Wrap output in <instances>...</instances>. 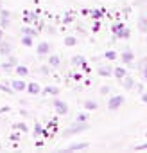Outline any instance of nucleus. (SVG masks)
Masks as SVG:
<instances>
[{"label":"nucleus","instance_id":"nucleus-1","mask_svg":"<svg viewBox=\"0 0 147 153\" xmlns=\"http://www.w3.org/2000/svg\"><path fill=\"white\" fill-rule=\"evenodd\" d=\"M124 103V96H113L111 99H110V103H108V108L111 110V112H115V110H118V106Z\"/></svg>","mask_w":147,"mask_h":153},{"label":"nucleus","instance_id":"nucleus-2","mask_svg":"<svg viewBox=\"0 0 147 153\" xmlns=\"http://www.w3.org/2000/svg\"><path fill=\"white\" fill-rule=\"evenodd\" d=\"M88 128H90L88 123H85V121H77L76 126H72V128L66 130V135H70V133H77V131H81V130H88Z\"/></svg>","mask_w":147,"mask_h":153},{"label":"nucleus","instance_id":"nucleus-3","mask_svg":"<svg viewBox=\"0 0 147 153\" xmlns=\"http://www.w3.org/2000/svg\"><path fill=\"white\" fill-rule=\"evenodd\" d=\"M36 52H38V56H47V54H50V43H49V42H41V43H38Z\"/></svg>","mask_w":147,"mask_h":153},{"label":"nucleus","instance_id":"nucleus-4","mask_svg":"<svg viewBox=\"0 0 147 153\" xmlns=\"http://www.w3.org/2000/svg\"><path fill=\"white\" fill-rule=\"evenodd\" d=\"M54 106H56V112H57L59 115H65V114H68V106H66V103H65V101H61V99H56V101H54Z\"/></svg>","mask_w":147,"mask_h":153},{"label":"nucleus","instance_id":"nucleus-5","mask_svg":"<svg viewBox=\"0 0 147 153\" xmlns=\"http://www.w3.org/2000/svg\"><path fill=\"white\" fill-rule=\"evenodd\" d=\"M120 85H122L126 90H131V88H135V87H136L135 79H133V78H129V76H124V78L120 79Z\"/></svg>","mask_w":147,"mask_h":153},{"label":"nucleus","instance_id":"nucleus-6","mask_svg":"<svg viewBox=\"0 0 147 153\" xmlns=\"http://www.w3.org/2000/svg\"><path fill=\"white\" fill-rule=\"evenodd\" d=\"M11 51H13V49H11V45H9L7 42H4V40L0 42V54H2V56H9Z\"/></svg>","mask_w":147,"mask_h":153},{"label":"nucleus","instance_id":"nucleus-7","mask_svg":"<svg viewBox=\"0 0 147 153\" xmlns=\"http://www.w3.org/2000/svg\"><path fill=\"white\" fill-rule=\"evenodd\" d=\"M115 34H117L118 38H122V40H127V38H129V34H131V31H129L127 27H122V29H120L118 33H115Z\"/></svg>","mask_w":147,"mask_h":153},{"label":"nucleus","instance_id":"nucleus-8","mask_svg":"<svg viewBox=\"0 0 147 153\" xmlns=\"http://www.w3.org/2000/svg\"><path fill=\"white\" fill-rule=\"evenodd\" d=\"M27 90H29V94H32V96H36V94H40V85L38 83H31V85H27Z\"/></svg>","mask_w":147,"mask_h":153},{"label":"nucleus","instance_id":"nucleus-9","mask_svg":"<svg viewBox=\"0 0 147 153\" xmlns=\"http://www.w3.org/2000/svg\"><path fill=\"white\" fill-rule=\"evenodd\" d=\"M138 29L143 31V33H147V16H145V15L140 16V20H138Z\"/></svg>","mask_w":147,"mask_h":153},{"label":"nucleus","instance_id":"nucleus-10","mask_svg":"<svg viewBox=\"0 0 147 153\" xmlns=\"http://www.w3.org/2000/svg\"><path fill=\"white\" fill-rule=\"evenodd\" d=\"M133 58H135V54H133L129 49H127L126 52H122V59H124L126 63H131V61H133Z\"/></svg>","mask_w":147,"mask_h":153},{"label":"nucleus","instance_id":"nucleus-11","mask_svg":"<svg viewBox=\"0 0 147 153\" xmlns=\"http://www.w3.org/2000/svg\"><path fill=\"white\" fill-rule=\"evenodd\" d=\"M25 88V83L24 81H20V79H13V90H24Z\"/></svg>","mask_w":147,"mask_h":153},{"label":"nucleus","instance_id":"nucleus-12","mask_svg":"<svg viewBox=\"0 0 147 153\" xmlns=\"http://www.w3.org/2000/svg\"><path fill=\"white\" fill-rule=\"evenodd\" d=\"M85 61H86V59H85V56H74V58H72V63L76 65V67L85 65Z\"/></svg>","mask_w":147,"mask_h":153},{"label":"nucleus","instance_id":"nucleus-13","mask_svg":"<svg viewBox=\"0 0 147 153\" xmlns=\"http://www.w3.org/2000/svg\"><path fill=\"white\" fill-rule=\"evenodd\" d=\"M22 34H29V36H38V31L36 29H31V27H22Z\"/></svg>","mask_w":147,"mask_h":153},{"label":"nucleus","instance_id":"nucleus-14","mask_svg":"<svg viewBox=\"0 0 147 153\" xmlns=\"http://www.w3.org/2000/svg\"><path fill=\"white\" fill-rule=\"evenodd\" d=\"M113 74H115V78H117V79H122L124 76H126V70H124L122 67H117V68L113 70Z\"/></svg>","mask_w":147,"mask_h":153},{"label":"nucleus","instance_id":"nucleus-15","mask_svg":"<svg viewBox=\"0 0 147 153\" xmlns=\"http://www.w3.org/2000/svg\"><path fill=\"white\" fill-rule=\"evenodd\" d=\"M88 146H90L88 142H77V144H72L68 149H86Z\"/></svg>","mask_w":147,"mask_h":153},{"label":"nucleus","instance_id":"nucleus-16","mask_svg":"<svg viewBox=\"0 0 147 153\" xmlns=\"http://www.w3.org/2000/svg\"><path fill=\"white\" fill-rule=\"evenodd\" d=\"M22 43H24L25 47H31V45H32V36H29V34H24V36H22Z\"/></svg>","mask_w":147,"mask_h":153},{"label":"nucleus","instance_id":"nucleus-17","mask_svg":"<svg viewBox=\"0 0 147 153\" xmlns=\"http://www.w3.org/2000/svg\"><path fill=\"white\" fill-rule=\"evenodd\" d=\"M43 92L49 94V96H56V94H59V88H57V87H47Z\"/></svg>","mask_w":147,"mask_h":153},{"label":"nucleus","instance_id":"nucleus-18","mask_svg":"<svg viewBox=\"0 0 147 153\" xmlns=\"http://www.w3.org/2000/svg\"><path fill=\"white\" fill-rule=\"evenodd\" d=\"M97 106H99V105H97L95 101H92V99H88V101H85V108H86V110H95Z\"/></svg>","mask_w":147,"mask_h":153},{"label":"nucleus","instance_id":"nucleus-19","mask_svg":"<svg viewBox=\"0 0 147 153\" xmlns=\"http://www.w3.org/2000/svg\"><path fill=\"white\" fill-rule=\"evenodd\" d=\"M97 72H99L101 76H110V74H111V68H110V67H99Z\"/></svg>","mask_w":147,"mask_h":153},{"label":"nucleus","instance_id":"nucleus-20","mask_svg":"<svg viewBox=\"0 0 147 153\" xmlns=\"http://www.w3.org/2000/svg\"><path fill=\"white\" fill-rule=\"evenodd\" d=\"M76 43H77V40L74 38V36H66L65 38V45H68V47H74Z\"/></svg>","mask_w":147,"mask_h":153},{"label":"nucleus","instance_id":"nucleus-21","mask_svg":"<svg viewBox=\"0 0 147 153\" xmlns=\"http://www.w3.org/2000/svg\"><path fill=\"white\" fill-rule=\"evenodd\" d=\"M49 65H50V67H59V56H50Z\"/></svg>","mask_w":147,"mask_h":153},{"label":"nucleus","instance_id":"nucleus-22","mask_svg":"<svg viewBox=\"0 0 147 153\" xmlns=\"http://www.w3.org/2000/svg\"><path fill=\"white\" fill-rule=\"evenodd\" d=\"M16 72H18L20 76H27V74H29L27 67H22V65H16Z\"/></svg>","mask_w":147,"mask_h":153},{"label":"nucleus","instance_id":"nucleus-23","mask_svg":"<svg viewBox=\"0 0 147 153\" xmlns=\"http://www.w3.org/2000/svg\"><path fill=\"white\" fill-rule=\"evenodd\" d=\"M135 67H136L138 70H143V68L147 67V58H143V59H140V61H138V65H135Z\"/></svg>","mask_w":147,"mask_h":153},{"label":"nucleus","instance_id":"nucleus-24","mask_svg":"<svg viewBox=\"0 0 147 153\" xmlns=\"http://www.w3.org/2000/svg\"><path fill=\"white\" fill-rule=\"evenodd\" d=\"M7 58H9V59H7V63H9L11 67H16V58H15V56H11V54H9Z\"/></svg>","mask_w":147,"mask_h":153},{"label":"nucleus","instance_id":"nucleus-25","mask_svg":"<svg viewBox=\"0 0 147 153\" xmlns=\"http://www.w3.org/2000/svg\"><path fill=\"white\" fill-rule=\"evenodd\" d=\"M0 67H2V70H6V72H11V68H13V67H11V65H9L7 61H6V63H2Z\"/></svg>","mask_w":147,"mask_h":153},{"label":"nucleus","instance_id":"nucleus-26","mask_svg":"<svg viewBox=\"0 0 147 153\" xmlns=\"http://www.w3.org/2000/svg\"><path fill=\"white\" fill-rule=\"evenodd\" d=\"M15 128H16V130H22V131H27V126H25L24 123H18V124H15Z\"/></svg>","mask_w":147,"mask_h":153},{"label":"nucleus","instance_id":"nucleus-27","mask_svg":"<svg viewBox=\"0 0 147 153\" xmlns=\"http://www.w3.org/2000/svg\"><path fill=\"white\" fill-rule=\"evenodd\" d=\"M106 58H108V59H115V58H117V54H115L113 51H108V52H106Z\"/></svg>","mask_w":147,"mask_h":153},{"label":"nucleus","instance_id":"nucleus-28","mask_svg":"<svg viewBox=\"0 0 147 153\" xmlns=\"http://www.w3.org/2000/svg\"><path fill=\"white\" fill-rule=\"evenodd\" d=\"M122 27H124V24H115V25H113V33H118Z\"/></svg>","mask_w":147,"mask_h":153},{"label":"nucleus","instance_id":"nucleus-29","mask_svg":"<svg viewBox=\"0 0 147 153\" xmlns=\"http://www.w3.org/2000/svg\"><path fill=\"white\" fill-rule=\"evenodd\" d=\"M143 4H147V0H135V6H143Z\"/></svg>","mask_w":147,"mask_h":153},{"label":"nucleus","instance_id":"nucleus-30","mask_svg":"<svg viewBox=\"0 0 147 153\" xmlns=\"http://www.w3.org/2000/svg\"><path fill=\"white\" fill-rule=\"evenodd\" d=\"M108 92H110V87H101V94L102 96H106Z\"/></svg>","mask_w":147,"mask_h":153},{"label":"nucleus","instance_id":"nucleus-31","mask_svg":"<svg viewBox=\"0 0 147 153\" xmlns=\"http://www.w3.org/2000/svg\"><path fill=\"white\" fill-rule=\"evenodd\" d=\"M77 121H86V115H85V114H79V115H77Z\"/></svg>","mask_w":147,"mask_h":153},{"label":"nucleus","instance_id":"nucleus-32","mask_svg":"<svg viewBox=\"0 0 147 153\" xmlns=\"http://www.w3.org/2000/svg\"><path fill=\"white\" fill-rule=\"evenodd\" d=\"M142 101L147 103V92H142Z\"/></svg>","mask_w":147,"mask_h":153},{"label":"nucleus","instance_id":"nucleus-33","mask_svg":"<svg viewBox=\"0 0 147 153\" xmlns=\"http://www.w3.org/2000/svg\"><path fill=\"white\" fill-rule=\"evenodd\" d=\"M11 139H13V140H18V139H20V135H18V133H13V135H11Z\"/></svg>","mask_w":147,"mask_h":153},{"label":"nucleus","instance_id":"nucleus-34","mask_svg":"<svg viewBox=\"0 0 147 153\" xmlns=\"http://www.w3.org/2000/svg\"><path fill=\"white\" fill-rule=\"evenodd\" d=\"M142 74H143V78H145V81H147V67H145V68L142 70Z\"/></svg>","mask_w":147,"mask_h":153},{"label":"nucleus","instance_id":"nucleus-35","mask_svg":"<svg viewBox=\"0 0 147 153\" xmlns=\"http://www.w3.org/2000/svg\"><path fill=\"white\" fill-rule=\"evenodd\" d=\"M65 22H66V24H70V22H72V16H70V15H68V16H65Z\"/></svg>","mask_w":147,"mask_h":153},{"label":"nucleus","instance_id":"nucleus-36","mask_svg":"<svg viewBox=\"0 0 147 153\" xmlns=\"http://www.w3.org/2000/svg\"><path fill=\"white\" fill-rule=\"evenodd\" d=\"M40 72H43V74H47V72H49V68H47V67H41V68H40Z\"/></svg>","mask_w":147,"mask_h":153},{"label":"nucleus","instance_id":"nucleus-37","mask_svg":"<svg viewBox=\"0 0 147 153\" xmlns=\"http://www.w3.org/2000/svg\"><path fill=\"white\" fill-rule=\"evenodd\" d=\"M145 148H147V144H140L138 146V149H145Z\"/></svg>","mask_w":147,"mask_h":153},{"label":"nucleus","instance_id":"nucleus-38","mask_svg":"<svg viewBox=\"0 0 147 153\" xmlns=\"http://www.w3.org/2000/svg\"><path fill=\"white\" fill-rule=\"evenodd\" d=\"M2 36H4V34H2V27H0V42H2V40H4Z\"/></svg>","mask_w":147,"mask_h":153},{"label":"nucleus","instance_id":"nucleus-39","mask_svg":"<svg viewBox=\"0 0 147 153\" xmlns=\"http://www.w3.org/2000/svg\"><path fill=\"white\" fill-rule=\"evenodd\" d=\"M145 137H147V131H145Z\"/></svg>","mask_w":147,"mask_h":153},{"label":"nucleus","instance_id":"nucleus-40","mask_svg":"<svg viewBox=\"0 0 147 153\" xmlns=\"http://www.w3.org/2000/svg\"><path fill=\"white\" fill-rule=\"evenodd\" d=\"M0 149H2V146H0Z\"/></svg>","mask_w":147,"mask_h":153},{"label":"nucleus","instance_id":"nucleus-41","mask_svg":"<svg viewBox=\"0 0 147 153\" xmlns=\"http://www.w3.org/2000/svg\"><path fill=\"white\" fill-rule=\"evenodd\" d=\"M145 42H147V38H145Z\"/></svg>","mask_w":147,"mask_h":153},{"label":"nucleus","instance_id":"nucleus-42","mask_svg":"<svg viewBox=\"0 0 147 153\" xmlns=\"http://www.w3.org/2000/svg\"><path fill=\"white\" fill-rule=\"evenodd\" d=\"M145 7H147V4H145Z\"/></svg>","mask_w":147,"mask_h":153}]
</instances>
